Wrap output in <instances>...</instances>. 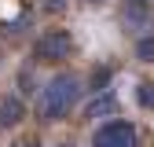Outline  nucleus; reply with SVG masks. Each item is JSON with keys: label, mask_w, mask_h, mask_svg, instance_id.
Returning <instances> with one entry per match:
<instances>
[{"label": "nucleus", "mask_w": 154, "mask_h": 147, "mask_svg": "<svg viewBox=\"0 0 154 147\" xmlns=\"http://www.w3.org/2000/svg\"><path fill=\"white\" fill-rule=\"evenodd\" d=\"M77 96H81V77L77 74H59V77H51L44 88H41V99H37V118L41 121H63Z\"/></svg>", "instance_id": "nucleus-1"}, {"label": "nucleus", "mask_w": 154, "mask_h": 147, "mask_svg": "<svg viewBox=\"0 0 154 147\" xmlns=\"http://www.w3.org/2000/svg\"><path fill=\"white\" fill-rule=\"evenodd\" d=\"M70 52H73V37L66 30H44L33 44V59L37 63H55V59H70Z\"/></svg>", "instance_id": "nucleus-2"}, {"label": "nucleus", "mask_w": 154, "mask_h": 147, "mask_svg": "<svg viewBox=\"0 0 154 147\" xmlns=\"http://www.w3.org/2000/svg\"><path fill=\"white\" fill-rule=\"evenodd\" d=\"M92 147H140V143H136V129H132V121H106V125L95 129Z\"/></svg>", "instance_id": "nucleus-3"}, {"label": "nucleus", "mask_w": 154, "mask_h": 147, "mask_svg": "<svg viewBox=\"0 0 154 147\" xmlns=\"http://www.w3.org/2000/svg\"><path fill=\"white\" fill-rule=\"evenodd\" d=\"M118 18H121V26L128 33H143L150 26V4H147V0H121Z\"/></svg>", "instance_id": "nucleus-4"}, {"label": "nucleus", "mask_w": 154, "mask_h": 147, "mask_svg": "<svg viewBox=\"0 0 154 147\" xmlns=\"http://www.w3.org/2000/svg\"><path fill=\"white\" fill-rule=\"evenodd\" d=\"M22 118H26L22 99H15V96H4V99H0V129H15Z\"/></svg>", "instance_id": "nucleus-5"}, {"label": "nucleus", "mask_w": 154, "mask_h": 147, "mask_svg": "<svg viewBox=\"0 0 154 147\" xmlns=\"http://www.w3.org/2000/svg\"><path fill=\"white\" fill-rule=\"evenodd\" d=\"M106 114H118V96L114 92H103L85 107V118H106Z\"/></svg>", "instance_id": "nucleus-6"}, {"label": "nucleus", "mask_w": 154, "mask_h": 147, "mask_svg": "<svg viewBox=\"0 0 154 147\" xmlns=\"http://www.w3.org/2000/svg\"><path fill=\"white\" fill-rule=\"evenodd\" d=\"M136 59L140 63H154V37L150 33H143L140 41H136Z\"/></svg>", "instance_id": "nucleus-7"}, {"label": "nucleus", "mask_w": 154, "mask_h": 147, "mask_svg": "<svg viewBox=\"0 0 154 147\" xmlns=\"http://www.w3.org/2000/svg\"><path fill=\"white\" fill-rule=\"evenodd\" d=\"M136 103H140V107H147V110H154V81L136 85Z\"/></svg>", "instance_id": "nucleus-8"}, {"label": "nucleus", "mask_w": 154, "mask_h": 147, "mask_svg": "<svg viewBox=\"0 0 154 147\" xmlns=\"http://www.w3.org/2000/svg\"><path fill=\"white\" fill-rule=\"evenodd\" d=\"M106 85H110V70H106V66L92 70V77H88V88H92V92H103Z\"/></svg>", "instance_id": "nucleus-9"}, {"label": "nucleus", "mask_w": 154, "mask_h": 147, "mask_svg": "<svg viewBox=\"0 0 154 147\" xmlns=\"http://www.w3.org/2000/svg\"><path fill=\"white\" fill-rule=\"evenodd\" d=\"M81 4H88V8H103L106 0H81Z\"/></svg>", "instance_id": "nucleus-10"}, {"label": "nucleus", "mask_w": 154, "mask_h": 147, "mask_svg": "<svg viewBox=\"0 0 154 147\" xmlns=\"http://www.w3.org/2000/svg\"><path fill=\"white\" fill-rule=\"evenodd\" d=\"M48 8H66V0H44Z\"/></svg>", "instance_id": "nucleus-11"}, {"label": "nucleus", "mask_w": 154, "mask_h": 147, "mask_svg": "<svg viewBox=\"0 0 154 147\" xmlns=\"http://www.w3.org/2000/svg\"><path fill=\"white\" fill-rule=\"evenodd\" d=\"M15 147H37V143H33V140H18Z\"/></svg>", "instance_id": "nucleus-12"}, {"label": "nucleus", "mask_w": 154, "mask_h": 147, "mask_svg": "<svg viewBox=\"0 0 154 147\" xmlns=\"http://www.w3.org/2000/svg\"><path fill=\"white\" fill-rule=\"evenodd\" d=\"M59 147H73V143H59Z\"/></svg>", "instance_id": "nucleus-13"}]
</instances>
